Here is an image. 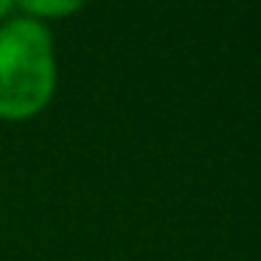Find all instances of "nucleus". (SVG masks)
<instances>
[{"label": "nucleus", "instance_id": "obj_2", "mask_svg": "<svg viewBox=\"0 0 261 261\" xmlns=\"http://www.w3.org/2000/svg\"><path fill=\"white\" fill-rule=\"evenodd\" d=\"M87 0H14V9L23 12L20 17L37 20V23H45V20H65L73 17L85 9Z\"/></svg>", "mask_w": 261, "mask_h": 261}, {"label": "nucleus", "instance_id": "obj_3", "mask_svg": "<svg viewBox=\"0 0 261 261\" xmlns=\"http://www.w3.org/2000/svg\"><path fill=\"white\" fill-rule=\"evenodd\" d=\"M14 12V0H0V25L6 23Z\"/></svg>", "mask_w": 261, "mask_h": 261}, {"label": "nucleus", "instance_id": "obj_1", "mask_svg": "<svg viewBox=\"0 0 261 261\" xmlns=\"http://www.w3.org/2000/svg\"><path fill=\"white\" fill-rule=\"evenodd\" d=\"M57 93V54L45 23L9 17L0 25V118L29 121Z\"/></svg>", "mask_w": 261, "mask_h": 261}]
</instances>
